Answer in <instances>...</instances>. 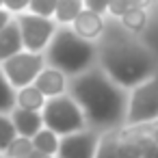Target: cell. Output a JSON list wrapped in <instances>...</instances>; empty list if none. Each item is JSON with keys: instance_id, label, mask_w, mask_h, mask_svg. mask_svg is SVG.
Returning a JSON list of instances; mask_svg holds the SVG:
<instances>
[{"instance_id": "1", "label": "cell", "mask_w": 158, "mask_h": 158, "mask_svg": "<svg viewBox=\"0 0 158 158\" xmlns=\"http://www.w3.org/2000/svg\"><path fill=\"white\" fill-rule=\"evenodd\" d=\"M128 93L115 85L98 65L69 80L67 95L80 106L87 128L93 132L121 130L126 126Z\"/></svg>"}, {"instance_id": "2", "label": "cell", "mask_w": 158, "mask_h": 158, "mask_svg": "<svg viewBox=\"0 0 158 158\" xmlns=\"http://www.w3.org/2000/svg\"><path fill=\"white\" fill-rule=\"evenodd\" d=\"M98 67L121 89L132 91L156 76V59L121 24L108 22L98 41Z\"/></svg>"}, {"instance_id": "3", "label": "cell", "mask_w": 158, "mask_h": 158, "mask_svg": "<svg viewBox=\"0 0 158 158\" xmlns=\"http://www.w3.org/2000/svg\"><path fill=\"white\" fill-rule=\"evenodd\" d=\"M44 56L48 67L59 69L72 80L98 65V46L80 39L72 26H59Z\"/></svg>"}, {"instance_id": "4", "label": "cell", "mask_w": 158, "mask_h": 158, "mask_svg": "<svg viewBox=\"0 0 158 158\" xmlns=\"http://www.w3.org/2000/svg\"><path fill=\"white\" fill-rule=\"evenodd\" d=\"M41 117H44V126L61 139L76 134V132H82V130H89L80 106L69 95L48 100L44 110H41Z\"/></svg>"}, {"instance_id": "5", "label": "cell", "mask_w": 158, "mask_h": 158, "mask_svg": "<svg viewBox=\"0 0 158 158\" xmlns=\"http://www.w3.org/2000/svg\"><path fill=\"white\" fill-rule=\"evenodd\" d=\"M158 121V72L128 93L126 128H141Z\"/></svg>"}, {"instance_id": "6", "label": "cell", "mask_w": 158, "mask_h": 158, "mask_svg": "<svg viewBox=\"0 0 158 158\" xmlns=\"http://www.w3.org/2000/svg\"><path fill=\"white\" fill-rule=\"evenodd\" d=\"M18 26H20V35H22V44L26 52H35V54H44L50 46V41L54 39L59 26L54 20H46V18H37L33 13H22L15 18Z\"/></svg>"}, {"instance_id": "7", "label": "cell", "mask_w": 158, "mask_h": 158, "mask_svg": "<svg viewBox=\"0 0 158 158\" xmlns=\"http://www.w3.org/2000/svg\"><path fill=\"white\" fill-rule=\"evenodd\" d=\"M0 67H2V72L7 76V80L11 82V87L18 91V89L35 85L37 76L46 69V56L24 50V52L15 54L13 59L5 61Z\"/></svg>"}, {"instance_id": "8", "label": "cell", "mask_w": 158, "mask_h": 158, "mask_svg": "<svg viewBox=\"0 0 158 158\" xmlns=\"http://www.w3.org/2000/svg\"><path fill=\"white\" fill-rule=\"evenodd\" d=\"M98 141H100V132H93V130H82V132L63 136L56 158H95Z\"/></svg>"}, {"instance_id": "9", "label": "cell", "mask_w": 158, "mask_h": 158, "mask_svg": "<svg viewBox=\"0 0 158 158\" xmlns=\"http://www.w3.org/2000/svg\"><path fill=\"white\" fill-rule=\"evenodd\" d=\"M72 31H74L80 39H85V41L98 46V41L102 39V35H104V31H106V20H104L102 15L91 13V11L85 9V11L76 18V22L72 24Z\"/></svg>"}, {"instance_id": "10", "label": "cell", "mask_w": 158, "mask_h": 158, "mask_svg": "<svg viewBox=\"0 0 158 158\" xmlns=\"http://www.w3.org/2000/svg\"><path fill=\"white\" fill-rule=\"evenodd\" d=\"M35 87L44 93L46 100H54L61 95H67V87H69V78L65 74H61L59 69H52L46 65V69L37 76Z\"/></svg>"}, {"instance_id": "11", "label": "cell", "mask_w": 158, "mask_h": 158, "mask_svg": "<svg viewBox=\"0 0 158 158\" xmlns=\"http://www.w3.org/2000/svg\"><path fill=\"white\" fill-rule=\"evenodd\" d=\"M9 117L13 121V128H15L18 136H24V139H33V136H37L46 128L41 113H31V110H24V108H13V113Z\"/></svg>"}, {"instance_id": "12", "label": "cell", "mask_w": 158, "mask_h": 158, "mask_svg": "<svg viewBox=\"0 0 158 158\" xmlns=\"http://www.w3.org/2000/svg\"><path fill=\"white\" fill-rule=\"evenodd\" d=\"M20 52H24V44H22L20 26L13 20L2 33H0V65H2L5 61H9V59H13Z\"/></svg>"}, {"instance_id": "13", "label": "cell", "mask_w": 158, "mask_h": 158, "mask_svg": "<svg viewBox=\"0 0 158 158\" xmlns=\"http://www.w3.org/2000/svg\"><path fill=\"white\" fill-rule=\"evenodd\" d=\"M46 102L48 100L44 98V93L35 85L15 91V108H24V110H31V113H41Z\"/></svg>"}, {"instance_id": "14", "label": "cell", "mask_w": 158, "mask_h": 158, "mask_svg": "<svg viewBox=\"0 0 158 158\" xmlns=\"http://www.w3.org/2000/svg\"><path fill=\"white\" fill-rule=\"evenodd\" d=\"M82 11H85L82 0H59L54 11V22L56 26H72Z\"/></svg>"}, {"instance_id": "15", "label": "cell", "mask_w": 158, "mask_h": 158, "mask_svg": "<svg viewBox=\"0 0 158 158\" xmlns=\"http://www.w3.org/2000/svg\"><path fill=\"white\" fill-rule=\"evenodd\" d=\"M33 141V149L39 154V156H46V158H56L59 154V145H61V136H56L52 130L44 128L37 136L31 139Z\"/></svg>"}, {"instance_id": "16", "label": "cell", "mask_w": 158, "mask_h": 158, "mask_svg": "<svg viewBox=\"0 0 158 158\" xmlns=\"http://www.w3.org/2000/svg\"><path fill=\"white\" fill-rule=\"evenodd\" d=\"M145 7H147V2H136L121 20H119V24L128 31V33H143L145 31V26H147V13H145Z\"/></svg>"}, {"instance_id": "17", "label": "cell", "mask_w": 158, "mask_h": 158, "mask_svg": "<svg viewBox=\"0 0 158 158\" xmlns=\"http://www.w3.org/2000/svg\"><path fill=\"white\" fill-rule=\"evenodd\" d=\"M121 130L102 132L95 149V158H119V145H121Z\"/></svg>"}, {"instance_id": "18", "label": "cell", "mask_w": 158, "mask_h": 158, "mask_svg": "<svg viewBox=\"0 0 158 158\" xmlns=\"http://www.w3.org/2000/svg\"><path fill=\"white\" fill-rule=\"evenodd\" d=\"M121 134V132H119ZM149 145L143 139H128L121 136V145H119V158H147L149 156Z\"/></svg>"}, {"instance_id": "19", "label": "cell", "mask_w": 158, "mask_h": 158, "mask_svg": "<svg viewBox=\"0 0 158 158\" xmlns=\"http://www.w3.org/2000/svg\"><path fill=\"white\" fill-rule=\"evenodd\" d=\"M15 108V89L7 80L2 67H0V115H11Z\"/></svg>"}, {"instance_id": "20", "label": "cell", "mask_w": 158, "mask_h": 158, "mask_svg": "<svg viewBox=\"0 0 158 158\" xmlns=\"http://www.w3.org/2000/svg\"><path fill=\"white\" fill-rule=\"evenodd\" d=\"M18 139V132L13 128V121L9 115H0V156H5L9 145Z\"/></svg>"}, {"instance_id": "21", "label": "cell", "mask_w": 158, "mask_h": 158, "mask_svg": "<svg viewBox=\"0 0 158 158\" xmlns=\"http://www.w3.org/2000/svg\"><path fill=\"white\" fill-rule=\"evenodd\" d=\"M35 149H33V141L31 139H24V136H18L9 149L5 152V158H33Z\"/></svg>"}, {"instance_id": "22", "label": "cell", "mask_w": 158, "mask_h": 158, "mask_svg": "<svg viewBox=\"0 0 158 158\" xmlns=\"http://www.w3.org/2000/svg\"><path fill=\"white\" fill-rule=\"evenodd\" d=\"M56 2H59V0H31V5H28V13H33V15H37V18L54 20Z\"/></svg>"}, {"instance_id": "23", "label": "cell", "mask_w": 158, "mask_h": 158, "mask_svg": "<svg viewBox=\"0 0 158 158\" xmlns=\"http://www.w3.org/2000/svg\"><path fill=\"white\" fill-rule=\"evenodd\" d=\"M134 5H136V2H132V0H115V2H108V15L121 20Z\"/></svg>"}, {"instance_id": "24", "label": "cell", "mask_w": 158, "mask_h": 158, "mask_svg": "<svg viewBox=\"0 0 158 158\" xmlns=\"http://www.w3.org/2000/svg\"><path fill=\"white\" fill-rule=\"evenodd\" d=\"M28 5H31V0H2L5 11H9L13 18L26 13V11H28Z\"/></svg>"}, {"instance_id": "25", "label": "cell", "mask_w": 158, "mask_h": 158, "mask_svg": "<svg viewBox=\"0 0 158 158\" xmlns=\"http://www.w3.org/2000/svg\"><path fill=\"white\" fill-rule=\"evenodd\" d=\"M85 9L104 18L108 13V2H106V0H85Z\"/></svg>"}, {"instance_id": "26", "label": "cell", "mask_w": 158, "mask_h": 158, "mask_svg": "<svg viewBox=\"0 0 158 158\" xmlns=\"http://www.w3.org/2000/svg\"><path fill=\"white\" fill-rule=\"evenodd\" d=\"M13 20H15V18H13L9 11H5V7L0 9V33H2V31H5V28H7V26H9Z\"/></svg>"}, {"instance_id": "27", "label": "cell", "mask_w": 158, "mask_h": 158, "mask_svg": "<svg viewBox=\"0 0 158 158\" xmlns=\"http://www.w3.org/2000/svg\"><path fill=\"white\" fill-rule=\"evenodd\" d=\"M33 158H46V156H39V154L35 152V154H33Z\"/></svg>"}, {"instance_id": "28", "label": "cell", "mask_w": 158, "mask_h": 158, "mask_svg": "<svg viewBox=\"0 0 158 158\" xmlns=\"http://www.w3.org/2000/svg\"><path fill=\"white\" fill-rule=\"evenodd\" d=\"M0 9H2V0H0Z\"/></svg>"}, {"instance_id": "29", "label": "cell", "mask_w": 158, "mask_h": 158, "mask_svg": "<svg viewBox=\"0 0 158 158\" xmlns=\"http://www.w3.org/2000/svg\"><path fill=\"white\" fill-rule=\"evenodd\" d=\"M0 158H5V156H0Z\"/></svg>"}]
</instances>
